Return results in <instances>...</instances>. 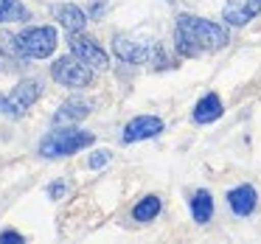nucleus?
Segmentation results:
<instances>
[{
	"label": "nucleus",
	"instance_id": "f257e3e1",
	"mask_svg": "<svg viewBox=\"0 0 261 244\" xmlns=\"http://www.w3.org/2000/svg\"><path fill=\"white\" fill-rule=\"evenodd\" d=\"M174 42L177 51L186 57H199V53H211L227 45V31L222 25L211 23V20L194 17V14H180L174 29Z\"/></svg>",
	"mask_w": 261,
	"mask_h": 244
},
{
	"label": "nucleus",
	"instance_id": "f03ea898",
	"mask_svg": "<svg viewBox=\"0 0 261 244\" xmlns=\"http://www.w3.org/2000/svg\"><path fill=\"white\" fill-rule=\"evenodd\" d=\"M113 51L118 59H124L129 65H163L166 62L160 42L141 34H118L113 40Z\"/></svg>",
	"mask_w": 261,
	"mask_h": 244
},
{
	"label": "nucleus",
	"instance_id": "7ed1b4c3",
	"mask_svg": "<svg viewBox=\"0 0 261 244\" xmlns=\"http://www.w3.org/2000/svg\"><path fill=\"white\" fill-rule=\"evenodd\" d=\"M14 53L25 59H45L57 48V31L51 25H40V29H25L12 40Z\"/></svg>",
	"mask_w": 261,
	"mask_h": 244
},
{
	"label": "nucleus",
	"instance_id": "20e7f679",
	"mask_svg": "<svg viewBox=\"0 0 261 244\" xmlns=\"http://www.w3.org/2000/svg\"><path fill=\"white\" fill-rule=\"evenodd\" d=\"M93 143V132L85 129H54L51 135L42 138L40 143V154L45 157H65V154H76L79 149L90 146Z\"/></svg>",
	"mask_w": 261,
	"mask_h": 244
},
{
	"label": "nucleus",
	"instance_id": "39448f33",
	"mask_svg": "<svg viewBox=\"0 0 261 244\" xmlns=\"http://www.w3.org/2000/svg\"><path fill=\"white\" fill-rule=\"evenodd\" d=\"M51 73H54V79H57L59 85H65V87H87L93 82V68L85 65L82 59H76V57L57 59L54 68H51Z\"/></svg>",
	"mask_w": 261,
	"mask_h": 244
},
{
	"label": "nucleus",
	"instance_id": "423d86ee",
	"mask_svg": "<svg viewBox=\"0 0 261 244\" xmlns=\"http://www.w3.org/2000/svg\"><path fill=\"white\" fill-rule=\"evenodd\" d=\"M37 98H40V85H37L34 79H25V82H20L9 96H0V110H3L9 118H20Z\"/></svg>",
	"mask_w": 261,
	"mask_h": 244
},
{
	"label": "nucleus",
	"instance_id": "0eeeda50",
	"mask_svg": "<svg viewBox=\"0 0 261 244\" xmlns=\"http://www.w3.org/2000/svg\"><path fill=\"white\" fill-rule=\"evenodd\" d=\"M70 51H73L76 59H82L85 65H90L93 70H107L110 68V59L101 48L96 45V40H87V37H79L76 34L70 40Z\"/></svg>",
	"mask_w": 261,
	"mask_h": 244
},
{
	"label": "nucleus",
	"instance_id": "6e6552de",
	"mask_svg": "<svg viewBox=\"0 0 261 244\" xmlns=\"http://www.w3.org/2000/svg\"><path fill=\"white\" fill-rule=\"evenodd\" d=\"M258 14H261V0H227L222 20L227 25H247Z\"/></svg>",
	"mask_w": 261,
	"mask_h": 244
},
{
	"label": "nucleus",
	"instance_id": "1a4fd4ad",
	"mask_svg": "<svg viewBox=\"0 0 261 244\" xmlns=\"http://www.w3.org/2000/svg\"><path fill=\"white\" fill-rule=\"evenodd\" d=\"M158 132H163V121L154 118V115H138L126 124L124 129V141L135 143V141H146V138H154Z\"/></svg>",
	"mask_w": 261,
	"mask_h": 244
},
{
	"label": "nucleus",
	"instance_id": "9d476101",
	"mask_svg": "<svg viewBox=\"0 0 261 244\" xmlns=\"http://www.w3.org/2000/svg\"><path fill=\"white\" fill-rule=\"evenodd\" d=\"M90 115V101H82V98H70V101H65L62 107L57 110V115H54V124L57 126H65V124H76V121L87 118Z\"/></svg>",
	"mask_w": 261,
	"mask_h": 244
},
{
	"label": "nucleus",
	"instance_id": "9b49d317",
	"mask_svg": "<svg viewBox=\"0 0 261 244\" xmlns=\"http://www.w3.org/2000/svg\"><path fill=\"white\" fill-rule=\"evenodd\" d=\"M255 188L253 185H239V188H233L230 194H227V205H230V210L236 216H247V213H253L255 210Z\"/></svg>",
	"mask_w": 261,
	"mask_h": 244
},
{
	"label": "nucleus",
	"instance_id": "f8f14e48",
	"mask_svg": "<svg viewBox=\"0 0 261 244\" xmlns=\"http://www.w3.org/2000/svg\"><path fill=\"white\" fill-rule=\"evenodd\" d=\"M57 20H59V25H62L68 34H79V31H85V25H87V14L82 12L79 6H57Z\"/></svg>",
	"mask_w": 261,
	"mask_h": 244
},
{
	"label": "nucleus",
	"instance_id": "ddd939ff",
	"mask_svg": "<svg viewBox=\"0 0 261 244\" xmlns=\"http://www.w3.org/2000/svg\"><path fill=\"white\" fill-rule=\"evenodd\" d=\"M222 115V101L216 93H208L205 98H199V104L194 107V121L197 124H211Z\"/></svg>",
	"mask_w": 261,
	"mask_h": 244
},
{
	"label": "nucleus",
	"instance_id": "4468645a",
	"mask_svg": "<svg viewBox=\"0 0 261 244\" xmlns=\"http://www.w3.org/2000/svg\"><path fill=\"white\" fill-rule=\"evenodd\" d=\"M191 213H194V222L205 225V222L214 216V199H211L208 191H197L191 199Z\"/></svg>",
	"mask_w": 261,
	"mask_h": 244
},
{
	"label": "nucleus",
	"instance_id": "2eb2a0df",
	"mask_svg": "<svg viewBox=\"0 0 261 244\" xmlns=\"http://www.w3.org/2000/svg\"><path fill=\"white\" fill-rule=\"evenodd\" d=\"M25 17H29V12L20 6V0H0V23H17Z\"/></svg>",
	"mask_w": 261,
	"mask_h": 244
},
{
	"label": "nucleus",
	"instance_id": "dca6fc26",
	"mask_svg": "<svg viewBox=\"0 0 261 244\" xmlns=\"http://www.w3.org/2000/svg\"><path fill=\"white\" fill-rule=\"evenodd\" d=\"M158 213H160V199L158 197H143L141 202L135 205V210H132V216H135L138 222H149Z\"/></svg>",
	"mask_w": 261,
	"mask_h": 244
},
{
	"label": "nucleus",
	"instance_id": "f3484780",
	"mask_svg": "<svg viewBox=\"0 0 261 244\" xmlns=\"http://www.w3.org/2000/svg\"><path fill=\"white\" fill-rule=\"evenodd\" d=\"M107 160H110V152L107 149H98V152H93V157H90V169H101Z\"/></svg>",
	"mask_w": 261,
	"mask_h": 244
},
{
	"label": "nucleus",
	"instance_id": "a211bd4d",
	"mask_svg": "<svg viewBox=\"0 0 261 244\" xmlns=\"http://www.w3.org/2000/svg\"><path fill=\"white\" fill-rule=\"evenodd\" d=\"M0 241H23V236L14 230H6V233H0Z\"/></svg>",
	"mask_w": 261,
	"mask_h": 244
},
{
	"label": "nucleus",
	"instance_id": "6ab92c4d",
	"mask_svg": "<svg viewBox=\"0 0 261 244\" xmlns=\"http://www.w3.org/2000/svg\"><path fill=\"white\" fill-rule=\"evenodd\" d=\"M0 65H3V57H0Z\"/></svg>",
	"mask_w": 261,
	"mask_h": 244
}]
</instances>
